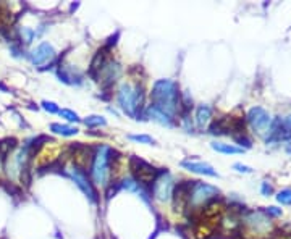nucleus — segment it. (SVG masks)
Segmentation results:
<instances>
[{
    "mask_svg": "<svg viewBox=\"0 0 291 239\" xmlns=\"http://www.w3.org/2000/svg\"><path fill=\"white\" fill-rule=\"evenodd\" d=\"M151 105L173 120L181 115V92L177 82L173 79H157L151 90Z\"/></svg>",
    "mask_w": 291,
    "mask_h": 239,
    "instance_id": "nucleus-1",
    "label": "nucleus"
},
{
    "mask_svg": "<svg viewBox=\"0 0 291 239\" xmlns=\"http://www.w3.org/2000/svg\"><path fill=\"white\" fill-rule=\"evenodd\" d=\"M116 101L118 107L131 118L139 120V115L144 109V92L143 86L131 84V82H123L116 92Z\"/></svg>",
    "mask_w": 291,
    "mask_h": 239,
    "instance_id": "nucleus-2",
    "label": "nucleus"
},
{
    "mask_svg": "<svg viewBox=\"0 0 291 239\" xmlns=\"http://www.w3.org/2000/svg\"><path fill=\"white\" fill-rule=\"evenodd\" d=\"M113 154L115 151H112L109 146H97L94 149L93 162H91V176H93V181L96 184L105 186L109 183Z\"/></svg>",
    "mask_w": 291,
    "mask_h": 239,
    "instance_id": "nucleus-3",
    "label": "nucleus"
},
{
    "mask_svg": "<svg viewBox=\"0 0 291 239\" xmlns=\"http://www.w3.org/2000/svg\"><path fill=\"white\" fill-rule=\"evenodd\" d=\"M220 191L215 186L199 183V181H193L188 194V207L191 209H204L205 205H209L219 197Z\"/></svg>",
    "mask_w": 291,
    "mask_h": 239,
    "instance_id": "nucleus-4",
    "label": "nucleus"
},
{
    "mask_svg": "<svg viewBox=\"0 0 291 239\" xmlns=\"http://www.w3.org/2000/svg\"><path fill=\"white\" fill-rule=\"evenodd\" d=\"M130 168L133 171L135 181H136V183H139L141 186H149V184L152 186L157 175H159V170L154 168L151 163H147V162L141 160L138 157H131Z\"/></svg>",
    "mask_w": 291,
    "mask_h": 239,
    "instance_id": "nucleus-5",
    "label": "nucleus"
},
{
    "mask_svg": "<svg viewBox=\"0 0 291 239\" xmlns=\"http://www.w3.org/2000/svg\"><path fill=\"white\" fill-rule=\"evenodd\" d=\"M151 187H152V196L157 201H160V202L170 201L173 196V189H175L172 175L167 170H160Z\"/></svg>",
    "mask_w": 291,
    "mask_h": 239,
    "instance_id": "nucleus-6",
    "label": "nucleus"
},
{
    "mask_svg": "<svg viewBox=\"0 0 291 239\" xmlns=\"http://www.w3.org/2000/svg\"><path fill=\"white\" fill-rule=\"evenodd\" d=\"M247 121H249V125H251V128L261 136L267 134L270 131L272 117L267 110L262 109V107H253V109H249Z\"/></svg>",
    "mask_w": 291,
    "mask_h": 239,
    "instance_id": "nucleus-7",
    "label": "nucleus"
},
{
    "mask_svg": "<svg viewBox=\"0 0 291 239\" xmlns=\"http://www.w3.org/2000/svg\"><path fill=\"white\" fill-rule=\"evenodd\" d=\"M70 175H71L74 183H76V186L82 191V194H85L93 204H96L99 201V197H97V193L94 189V183L88 178V173L85 170L78 168L76 165H73V167L70 168Z\"/></svg>",
    "mask_w": 291,
    "mask_h": 239,
    "instance_id": "nucleus-8",
    "label": "nucleus"
},
{
    "mask_svg": "<svg viewBox=\"0 0 291 239\" xmlns=\"http://www.w3.org/2000/svg\"><path fill=\"white\" fill-rule=\"evenodd\" d=\"M55 55H57V52L52 44L40 42L34 51L29 54V60L34 67H44V65H49L54 62Z\"/></svg>",
    "mask_w": 291,
    "mask_h": 239,
    "instance_id": "nucleus-9",
    "label": "nucleus"
},
{
    "mask_svg": "<svg viewBox=\"0 0 291 239\" xmlns=\"http://www.w3.org/2000/svg\"><path fill=\"white\" fill-rule=\"evenodd\" d=\"M181 167L186 168L191 173H197V175H204V176H212V178H217L219 173L214 170V167H211L209 163H204V162H196V160H183L181 162Z\"/></svg>",
    "mask_w": 291,
    "mask_h": 239,
    "instance_id": "nucleus-10",
    "label": "nucleus"
},
{
    "mask_svg": "<svg viewBox=\"0 0 291 239\" xmlns=\"http://www.w3.org/2000/svg\"><path fill=\"white\" fill-rule=\"evenodd\" d=\"M212 120V109L209 105H199L196 109V125L199 129H204L209 126V123Z\"/></svg>",
    "mask_w": 291,
    "mask_h": 239,
    "instance_id": "nucleus-11",
    "label": "nucleus"
},
{
    "mask_svg": "<svg viewBox=\"0 0 291 239\" xmlns=\"http://www.w3.org/2000/svg\"><path fill=\"white\" fill-rule=\"evenodd\" d=\"M146 115L149 118H152V120H155V121H159L160 125H165V126H173V118H170L169 115H165L163 112H160V110H157L155 107H152V105H149L147 107V110H146Z\"/></svg>",
    "mask_w": 291,
    "mask_h": 239,
    "instance_id": "nucleus-12",
    "label": "nucleus"
},
{
    "mask_svg": "<svg viewBox=\"0 0 291 239\" xmlns=\"http://www.w3.org/2000/svg\"><path fill=\"white\" fill-rule=\"evenodd\" d=\"M212 149L217 151L220 154H227V155H231V154H243L244 149L243 147H236L233 144H225V142H212Z\"/></svg>",
    "mask_w": 291,
    "mask_h": 239,
    "instance_id": "nucleus-13",
    "label": "nucleus"
},
{
    "mask_svg": "<svg viewBox=\"0 0 291 239\" xmlns=\"http://www.w3.org/2000/svg\"><path fill=\"white\" fill-rule=\"evenodd\" d=\"M51 129L54 131L55 134H60V136H65V137H71V136L78 134V129L74 126L60 125V123H54V125H51Z\"/></svg>",
    "mask_w": 291,
    "mask_h": 239,
    "instance_id": "nucleus-14",
    "label": "nucleus"
},
{
    "mask_svg": "<svg viewBox=\"0 0 291 239\" xmlns=\"http://www.w3.org/2000/svg\"><path fill=\"white\" fill-rule=\"evenodd\" d=\"M16 147V139L15 137H7L0 141V160H5L13 149Z\"/></svg>",
    "mask_w": 291,
    "mask_h": 239,
    "instance_id": "nucleus-15",
    "label": "nucleus"
},
{
    "mask_svg": "<svg viewBox=\"0 0 291 239\" xmlns=\"http://www.w3.org/2000/svg\"><path fill=\"white\" fill-rule=\"evenodd\" d=\"M18 34H20V39H21V42H24V44H31L32 40H34V37H36V31L34 29H31V28H28V26H21V28H18Z\"/></svg>",
    "mask_w": 291,
    "mask_h": 239,
    "instance_id": "nucleus-16",
    "label": "nucleus"
},
{
    "mask_svg": "<svg viewBox=\"0 0 291 239\" xmlns=\"http://www.w3.org/2000/svg\"><path fill=\"white\" fill-rule=\"evenodd\" d=\"M85 125L88 128H101L107 125V120L101 117V115H91V117L85 118Z\"/></svg>",
    "mask_w": 291,
    "mask_h": 239,
    "instance_id": "nucleus-17",
    "label": "nucleus"
},
{
    "mask_svg": "<svg viewBox=\"0 0 291 239\" xmlns=\"http://www.w3.org/2000/svg\"><path fill=\"white\" fill-rule=\"evenodd\" d=\"M58 115H60L62 118H65L66 121H71V123H78V121H81V118L78 117V113H76V112H73V110H70V109H63V110H60V112H58Z\"/></svg>",
    "mask_w": 291,
    "mask_h": 239,
    "instance_id": "nucleus-18",
    "label": "nucleus"
},
{
    "mask_svg": "<svg viewBox=\"0 0 291 239\" xmlns=\"http://www.w3.org/2000/svg\"><path fill=\"white\" fill-rule=\"evenodd\" d=\"M128 139H131V141L135 142H139V144H154L155 141L147 134H130Z\"/></svg>",
    "mask_w": 291,
    "mask_h": 239,
    "instance_id": "nucleus-19",
    "label": "nucleus"
},
{
    "mask_svg": "<svg viewBox=\"0 0 291 239\" xmlns=\"http://www.w3.org/2000/svg\"><path fill=\"white\" fill-rule=\"evenodd\" d=\"M277 201L283 205H291V189H283L277 194Z\"/></svg>",
    "mask_w": 291,
    "mask_h": 239,
    "instance_id": "nucleus-20",
    "label": "nucleus"
},
{
    "mask_svg": "<svg viewBox=\"0 0 291 239\" xmlns=\"http://www.w3.org/2000/svg\"><path fill=\"white\" fill-rule=\"evenodd\" d=\"M43 109L49 113H58L60 109H58V105L55 102H51V101H43Z\"/></svg>",
    "mask_w": 291,
    "mask_h": 239,
    "instance_id": "nucleus-21",
    "label": "nucleus"
},
{
    "mask_svg": "<svg viewBox=\"0 0 291 239\" xmlns=\"http://www.w3.org/2000/svg\"><path fill=\"white\" fill-rule=\"evenodd\" d=\"M233 168H236L239 173H247V175H249V173H253V168L247 167V165H243V163H235V165H233Z\"/></svg>",
    "mask_w": 291,
    "mask_h": 239,
    "instance_id": "nucleus-22",
    "label": "nucleus"
},
{
    "mask_svg": "<svg viewBox=\"0 0 291 239\" xmlns=\"http://www.w3.org/2000/svg\"><path fill=\"white\" fill-rule=\"evenodd\" d=\"M267 213H269V215H273V217H280V215H281V210L277 209V207H269V209H267Z\"/></svg>",
    "mask_w": 291,
    "mask_h": 239,
    "instance_id": "nucleus-23",
    "label": "nucleus"
},
{
    "mask_svg": "<svg viewBox=\"0 0 291 239\" xmlns=\"http://www.w3.org/2000/svg\"><path fill=\"white\" fill-rule=\"evenodd\" d=\"M262 193H264V194H270V193H272V187L267 186V183H264V184H262Z\"/></svg>",
    "mask_w": 291,
    "mask_h": 239,
    "instance_id": "nucleus-24",
    "label": "nucleus"
}]
</instances>
